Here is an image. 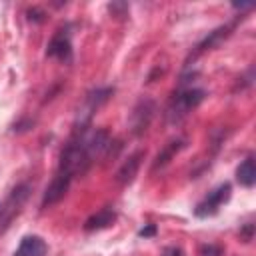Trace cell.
I'll return each instance as SVG.
<instances>
[{"mask_svg": "<svg viewBox=\"0 0 256 256\" xmlns=\"http://www.w3.org/2000/svg\"><path fill=\"white\" fill-rule=\"evenodd\" d=\"M204 98H206V90L180 82L166 106V120L170 124L182 122L194 108H198L204 102Z\"/></svg>", "mask_w": 256, "mask_h": 256, "instance_id": "6da1fadb", "label": "cell"}, {"mask_svg": "<svg viewBox=\"0 0 256 256\" xmlns=\"http://www.w3.org/2000/svg\"><path fill=\"white\" fill-rule=\"evenodd\" d=\"M112 94H114V88H112V86H98V88H92V90L84 96L82 104L78 106L72 132H88L96 110H98L100 106H104V104L110 100Z\"/></svg>", "mask_w": 256, "mask_h": 256, "instance_id": "7a4b0ae2", "label": "cell"}, {"mask_svg": "<svg viewBox=\"0 0 256 256\" xmlns=\"http://www.w3.org/2000/svg\"><path fill=\"white\" fill-rule=\"evenodd\" d=\"M30 192H32V186L28 182H20L4 198V202L0 204V234L6 232L10 228V224L14 222V218L22 212V208H24Z\"/></svg>", "mask_w": 256, "mask_h": 256, "instance_id": "3957f363", "label": "cell"}, {"mask_svg": "<svg viewBox=\"0 0 256 256\" xmlns=\"http://www.w3.org/2000/svg\"><path fill=\"white\" fill-rule=\"evenodd\" d=\"M156 114V102L150 96H140L130 112V120H128V130L132 136L140 138L144 136V132L150 128L152 120Z\"/></svg>", "mask_w": 256, "mask_h": 256, "instance_id": "277c9868", "label": "cell"}, {"mask_svg": "<svg viewBox=\"0 0 256 256\" xmlns=\"http://www.w3.org/2000/svg\"><path fill=\"white\" fill-rule=\"evenodd\" d=\"M46 56L48 58H54L58 62H64V64H70L72 58H74V50H72V26L70 24H64L60 26L50 42L46 44Z\"/></svg>", "mask_w": 256, "mask_h": 256, "instance_id": "5b68a950", "label": "cell"}, {"mask_svg": "<svg viewBox=\"0 0 256 256\" xmlns=\"http://www.w3.org/2000/svg\"><path fill=\"white\" fill-rule=\"evenodd\" d=\"M232 196V186L228 182H222L218 184L216 188H212L194 208V216L196 218H208V216H214Z\"/></svg>", "mask_w": 256, "mask_h": 256, "instance_id": "8992f818", "label": "cell"}, {"mask_svg": "<svg viewBox=\"0 0 256 256\" xmlns=\"http://www.w3.org/2000/svg\"><path fill=\"white\" fill-rule=\"evenodd\" d=\"M112 134L106 128H96V130H88L84 136V154L88 164L92 166L98 158H106L110 146H112Z\"/></svg>", "mask_w": 256, "mask_h": 256, "instance_id": "52a82bcc", "label": "cell"}, {"mask_svg": "<svg viewBox=\"0 0 256 256\" xmlns=\"http://www.w3.org/2000/svg\"><path fill=\"white\" fill-rule=\"evenodd\" d=\"M236 24H238V18H236V20H232V22H226V24H222V26H218V28H214L212 32H208V36H204V38L194 46V50L190 52V56L186 58V66H188L190 62H194L198 56H202L204 52H208V50L216 48L222 40H226V38L234 32Z\"/></svg>", "mask_w": 256, "mask_h": 256, "instance_id": "ba28073f", "label": "cell"}, {"mask_svg": "<svg viewBox=\"0 0 256 256\" xmlns=\"http://www.w3.org/2000/svg\"><path fill=\"white\" fill-rule=\"evenodd\" d=\"M70 184H72V176L66 174V172L56 170L54 178L50 180V184L46 186V190H44V194H42L40 206H42V208H50V206L58 204V202L66 196V192L70 190Z\"/></svg>", "mask_w": 256, "mask_h": 256, "instance_id": "9c48e42d", "label": "cell"}, {"mask_svg": "<svg viewBox=\"0 0 256 256\" xmlns=\"http://www.w3.org/2000/svg\"><path fill=\"white\" fill-rule=\"evenodd\" d=\"M186 144H188V140H186L184 136H176V138L168 140V142L162 146V150L156 154V158L152 160L150 172H158V170L166 168V166L170 164V160H172L176 154H180V152L186 148Z\"/></svg>", "mask_w": 256, "mask_h": 256, "instance_id": "30bf717a", "label": "cell"}, {"mask_svg": "<svg viewBox=\"0 0 256 256\" xmlns=\"http://www.w3.org/2000/svg\"><path fill=\"white\" fill-rule=\"evenodd\" d=\"M142 160H144V150H136V152H132V154L120 164V168L116 170L114 180H116L120 186H128V184H132L134 178H136V174H138V170H140Z\"/></svg>", "mask_w": 256, "mask_h": 256, "instance_id": "8fae6325", "label": "cell"}, {"mask_svg": "<svg viewBox=\"0 0 256 256\" xmlns=\"http://www.w3.org/2000/svg\"><path fill=\"white\" fill-rule=\"evenodd\" d=\"M116 222V210L112 206H104L98 212H94L92 216L86 218L84 222V230L86 232H96V230H104L108 226H112Z\"/></svg>", "mask_w": 256, "mask_h": 256, "instance_id": "7c38bea8", "label": "cell"}, {"mask_svg": "<svg viewBox=\"0 0 256 256\" xmlns=\"http://www.w3.org/2000/svg\"><path fill=\"white\" fill-rule=\"evenodd\" d=\"M48 252V246L46 242L36 236V234H30V236H24L18 244V248L14 250L12 256H46Z\"/></svg>", "mask_w": 256, "mask_h": 256, "instance_id": "4fadbf2b", "label": "cell"}, {"mask_svg": "<svg viewBox=\"0 0 256 256\" xmlns=\"http://www.w3.org/2000/svg\"><path fill=\"white\" fill-rule=\"evenodd\" d=\"M236 180L244 188H252L256 184V162H254V156H246L240 162V166L236 168Z\"/></svg>", "mask_w": 256, "mask_h": 256, "instance_id": "5bb4252c", "label": "cell"}, {"mask_svg": "<svg viewBox=\"0 0 256 256\" xmlns=\"http://www.w3.org/2000/svg\"><path fill=\"white\" fill-rule=\"evenodd\" d=\"M222 254H224L222 246L212 244V242H208V244H200V248H198V256H222Z\"/></svg>", "mask_w": 256, "mask_h": 256, "instance_id": "9a60e30c", "label": "cell"}, {"mask_svg": "<svg viewBox=\"0 0 256 256\" xmlns=\"http://www.w3.org/2000/svg\"><path fill=\"white\" fill-rule=\"evenodd\" d=\"M252 80H254V66H250L248 70H246V74L242 76V78H238V84H236V88L234 90H244V88H248V86H252Z\"/></svg>", "mask_w": 256, "mask_h": 256, "instance_id": "2e32d148", "label": "cell"}, {"mask_svg": "<svg viewBox=\"0 0 256 256\" xmlns=\"http://www.w3.org/2000/svg\"><path fill=\"white\" fill-rule=\"evenodd\" d=\"M252 238H254V224L252 222H246L244 226H240V240L250 242Z\"/></svg>", "mask_w": 256, "mask_h": 256, "instance_id": "e0dca14e", "label": "cell"}, {"mask_svg": "<svg viewBox=\"0 0 256 256\" xmlns=\"http://www.w3.org/2000/svg\"><path fill=\"white\" fill-rule=\"evenodd\" d=\"M108 10L114 16H124V12L128 10V4L126 2H112V4H108Z\"/></svg>", "mask_w": 256, "mask_h": 256, "instance_id": "ac0fdd59", "label": "cell"}, {"mask_svg": "<svg viewBox=\"0 0 256 256\" xmlns=\"http://www.w3.org/2000/svg\"><path fill=\"white\" fill-rule=\"evenodd\" d=\"M44 16H46V14H44L40 8H30V10H28V18L34 20V22H42Z\"/></svg>", "mask_w": 256, "mask_h": 256, "instance_id": "d6986e66", "label": "cell"}, {"mask_svg": "<svg viewBox=\"0 0 256 256\" xmlns=\"http://www.w3.org/2000/svg\"><path fill=\"white\" fill-rule=\"evenodd\" d=\"M160 256H184V254H182V248L178 246H166Z\"/></svg>", "mask_w": 256, "mask_h": 256, "instance_id": "ffe728a7", "label": "cell"}, {"mask_svg": "<svg viewBox=\"0 0 256 256\" xmlns=\"http://www.w3.org/2000/svg\"><path fill=\"white\" fill-rule=\"evenodd\" d=\"M156 234V226L154 224H146L140 232H138V236H142V238H150V236H154Z\"/></svg>", "mask_w": 256, "mask_h": 256, "instance_id": "44dd1931", "label": "cell"}]
</instances>
